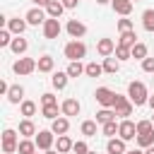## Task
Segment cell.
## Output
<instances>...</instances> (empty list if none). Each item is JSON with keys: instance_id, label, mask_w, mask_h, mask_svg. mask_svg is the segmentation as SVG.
<instances>
[{"instance_id": "cell-1", "label": "cell", "mask_w": 154, "mask_h": 154, "mask_svg": "<svg viewBox=\"0 0 154 154\" xmlns=\"http://www.w3.org/2000/svg\"><path fill=\"white\" fill-rule=\"evenodd\" d=\"M128 99L135 103V106H142L149 101V94H147V87L142 82H130L128 84Z\"/></svg>"}, {"instance_id": "cell-2", "label": "cell", "mask_w": 154, "mask_h": 154, "mask_svg": "<svg viewBox=\"0 0 154 154\" xmlns=\"http://www.w3.org/2000/svg\"><path fill=\"white\" fill-rule=\"evenodd\" d=\"M87 55V46L82 43V41H70L67 46H65V58L70 60V63H77V60H82Z\"/></svg>"}, {"instance_id": "cell-3", "label": "cell", "mask_w": 154, "mask_h": 154, "mask_svg": "<svg viewBox=\"0 0 154 154\" xmlns=\"http://www.w3.org/2000/svg\"><path fill=\"white\" fill-rule=\"evenodd\" d=\"M12 70H14V75H31L34 70H38V60H34V58H19V60H14Z\"/></svg>"}, {"instance_id": "cell-4", "label": "cell", "mask_w": 154, "mask_h": 154, "mask_svg": "<svg viewBox=\"0 0 154 154\" xmlns=\"http://www.w3.org/2000/svg\"><path fill=\"white\" fill-rule=\"evenodd\" d=\"M94 96H96V101L103 106V108H113V103H116V91H111L108 87H99L96 91H94Z\"/></svg>"}, {"instance_id": "cell-5", "label": "cell", "mask_w": 154, "mask_h": 154, "mask_svg": "<svg viewBox=\"0 0 154 154\" xmlns=\"http://www.w3.org/2000/svg\"><path fill=\"white\" fill-rule=\"evenodd\" d=\"M132 106H135V103H132L128 96H120V94H118V96H116V103H113V111H116V116H120V118L125 120V118L132 113Z\"/></svg>"}, {"instance_id": "cell-6", "label": "cell", "mask_w": 154, "mask_h": 154, "mask_svg": "<svg viewBox=\"0 0 154 154\" xmlns=\"http://www.w3.org/2000/svg\"><path fill=\"white\" fill-rule=\"evenodd\" d=\"M118 137L125 140V142H128V140H135V137H137V123H132V120H128V118L120 120V123H118Z\"/></svg>"}, {"instance_id": "cell-7", "label": "cell", "mask_w": 154, "mask_h": 154, "mask_svg": "<svg viewBox=\"0 0 154 154\" xmlns=\"http://www.w3.org/2000/svg\"><path fill=\"white\" fill-rule=\"evenodd\" d=\"M53 140H55V132L53 130H38L36 132V147L41 149V152H48L51 147H53Z\"/></svg>"}, {"instance_id": "cell-8", "label": "cell", "mask_w": 154, "mask_h": 154, "mask_svg": "<svg viewBox=\"0 0 154 154\" xmlns=\"http://www.w3.org/2000/svg\"><path fill=\"white\" fill-rule=\"evenodd\" d=\"M17 147H19V144H17V132L7 128V130L2 132V152H5V154H12V152H17Z\"/></svg>"}, {"instance_id": "cell-9", "label": "cell", "mask_w": 154, "mask_h": 154, "mask_svg": "<svg viewBox=\"0 0 154 154\" xmlns=\"http://www.w3.org/2000/svg\"><path fill=\"white\" fill-rule=\"evenodd\" d=\"M43 36L46 38H58L60 36V22L53 19V17H48L46 24H43Z\"/></svg>"}, {"instance_id": "cell-10", "label": "cell", "mask_w": 154, "mask_h": 154, "mask_svg": "<svg viewBox=\"0 0 154 154\" xmlns=\"http://www.w3.org/2000/svg\"><path fill=\"white\" fill-rule=\"evenodd\" d=\"M65 29H67V34H70V36H72L75 41H77V38H82V36L87 34V26H84V24H82L79 19H70Z\"/></svg>"}, {"instance_id": "cell-11", "label": "cell", "mask_w": 154, "mask_h": 154, "mask_svg": "<svg viewBox=\"0 0 154 154\" xmlns=\"http://www.w3.org/2000/svg\"><path fill=\"white\" fill-rule=\"evenodd\" d=\"M24 19H26V24H34V26H36V24H46V12H43L41 7H31Z\"/></svg>"}, {"instance_id": "cell-12", "label": "cell", "mask_w": 154, "mask_h": 154, "mask_svg": "<svg viewBox=\"0 0 154 154\" xmlns=\"http://www.w3.org/2000/svg\"><path fill=\"white\" fill-rule=\"evenodd\" d=\"M60 111H63L65 116H79L82 106H79V101H77V99H65V101H63V106H60Z\"/></svg>"}, {"instance_id": "cell-13", "label": "cell", "mask_w": 154, "mask_h": 154, "mask_svg": "<svg viewBox=\"0 0 154 154\" xmlns=\"http://www.w3.org/2000/svg\"><path fill=\"white\" fill-rule=\"evenodd\" d=\"M113 5V12H118L120 17H128L132 12V0H111Z\"/></svg>"}, {"instance_id": "cell-14", "label": "cell", "mask_w": 154, "mask_h": 154, "mask_svg": "<svg viewBox=\"0 0 154 154\" xmlns=\"http://www.w3.org/2000/svg\"><path fill=\"white\" fill-rule=\"evenodd\" d=\"M96 51H99V55H103V58H111V53L116 51V43H113L111 38H99V43H96Z\"/></svg>"}, {"instance_id": "cell-15", "label": "cell", "mask_w": 154, "mask_h": 154, "mask_svg": "<svg viewBox=\"0 0 154 154\" xmlns=\"http://www.w3.org/2000/svg\"><path fill=\"white\" fill-rule=\"evenodd\" d=\"M106 149H108V154H125L128 152L125 149V140H120V137H111L108 144H106Z\"/></svg>"}, {"instance_id": "cell-16", "label": "cell", "mask_w": 154, "mask_h": 154, "mask_svg": "<svg viewBox=\"0 0 154 154\" xmlns=\"http://www.w3.org/2000/svg\"><path fill=\"white\" fill-rule=\"evenodd\" d=\"M51 130H53V132H55V135H58V137H60V135H65V132H67V130H70V120H67V118H63V116H60V118H55V120H53V123H51Z\"/></svg>"}, {"instance_id": "cell-17", "label": "cell", "mask_w": 154, "mask_h": 154, "mask_svg": "<svg viewBox=\"0 0 154 154\" xmlns=\"http://www.w3.org/2000/svg\"><path fill=\"white\" fill-rule=\"evenodd\" d=\"M63 10H65V5H63L60 0H51V2L46 5V12H48V17H53V19H58V17L63 14Z\"/></svg>"}, {"instance_id": "cell-18", "label": "cell", "mask_w": 154, "mask_h": 154, "mask_svg": "<svg viewBox=\"0 0 154 154\" xmlns=\"http://www.w3.org/2000/svg\"><path fill=\"white\" fill-rule=\"evenodd\" d=\"M7 29H10L12 34L22 36V34H24V29H26V19H19V17H14V19H10V22H7Z\"/></svg>"}, {"instance_id": "cell-19", "label": "cell", "mask_w": 154, "mask_h": 154, "mask_svg": "<svg viewBox=\"0 0 154 154\" xmlns=\"http://www.w3.org/2000/svg\"><path fill=\"white\" fill-rule=\"evenodd\" d=\"M135 43H137V34H135V29H132V31H123L120 38H118V46H125V48H132Z\"/></svg>"}, {"instance_id": "cell-20", "label": "cell", "mask_w": 154, "mask_h": 154, "mask_svg": "<svg viewBox=\"0 0 154 154\" xmlns=\"http://www.w3.org/2000/svg\"><path fill=\"white\" fill-rule=\"evenodd\" d=\"M22 99H24V87L12 84V87H10V91H7V101H10V103H19Z\"/></svg>"}, {"instance_id": "cell-21", "label": "cell", "mask_w": 154, "mask_h": 154, "mask_svg": "<svg viewBox=\"0 0 154 154\" xmlns=\"http://www.w3.org/2000/svg\"><path fill=\"white\" fill-rule=\"evenodd\" d=\"M19 135H22L24 140H29L31 135H36V125H34L29 118H24V120L19 123Z\"/></svg>"}, {"instance_id": "cell-22", "label": "cell", "mask_w": 154, "mask_h": 154, "mask_svg": "<svg viewBox=\"0 0 154 154\" xmlns=\"http://www.w3.org/2000/svg\"><path fill=\"white\" fill-rule=\"evenodd\" d=\"M10 48H12V53H17V55H22V53H26V48H29V43H26V38H22V36H17V38H12V43H10Z\"/></svg>"}, {"instance_id": "cell-23", "label": "cell", "mask_w": 154, "mask_h": 154, "mask_svg": "<svg viewBox=\"0 0 154 154\" xmlns=\"http://www.w3.org/2000/svg\"><path fill=\"white\" fill-rule=\"evenodd\" d=\"M67 79H70L67 72H53V77H51V82H53L55 89H65L67 87Z\"/></svg>"}, {"instance_id": "cell-24", "label": "cell", "mask_w": 154, "mask_h": 154, "mask_svg": "<svg viewBox=\"0 0 154 154\" xmlns=\"http://www.w3.org/2000/svg\"><path fill=\"white\" fill-rule=\"evenodd\" d=\"M111 120H116V111H111V108H101V111L96 113V123L106 125V123H111Z\"/></svg>"}, {"instance_id": "cell-25", "label": "cell", "mask_w": 154, "mask_h": 154, "mask_svg": "<svg viewBox=\"0 0 154 154\" xmlns=\"http://www.w3.org/2000/svg\"><path fill=\"white\" fill-rule=\"evenodd\" d=\"M53 67H55V60L51 55H41L38 58V72H51Z\"/></svg>"}, {"instance_id": "cell-26", "label": "cell", "mask_w": 154, "mask_h": 154, "mask_svg": "<svg viewBox=\"0 0 154 154\" xmlns=\"http://www.w3.org/2000/svg\"><path fill=\"white\" fill-rule=\"evenodd\" d=\"M118 70H120V60H118V58H103V72L116 75Z\"/></svg>"}, {"instance_id": "cell-27", "label": "cell", "mask_w": 154, "mask_h": 154, "mask_svg": "<svg viewBox=\"0 0 154 154\" xmlns=\"http://www.w3.org/2000/svg\"><path fill=\"white\" fill-rule=\"evenodd\" d=\"M72 147H75V142H72V140H70L67 135H60V137H58V152H60V154L70 152Z\"/></svg>"}, {"instance_id": "cell-28", "label": "cell", "mask_w": 154, "mask_h": 154, "mask_svg": "<svg viewBox=\"0 0 154 154\" xmlns=\"http://www.w3.org/2000/svg\"><path fill=\"white\" fill-rule=\"evenodd\" d=\"M38 147H36V142H31V140H22L19 142V147H17V152L19 154H34Z\"/></svg>"}, {"instance_id": "cell-29", "label": "cell", "mask_w": 154, "mask_h": 154, "mask_svg": "<svg viewBox=\"0 0 154 154\" xmlns=\"http://www.w3.org/2000/svg\"><path fill=\"white\" fill-rule=\"evenodd\" d=\"M137 144L144 147V149L154 147V130H152V132H144V135H137Z\"/></svg>"}, {"instance_id": "cell-30", "label": "cell", "mask_w": 154, "mask_h": 154, "mask_svg": "<svg viewBox=\"0 0 154 154\" xmlns=\"http://www.w3.org/2000/svg\"><path fill=\"white\" fill-rule=\"evenodd\" d=\"M142 26L147 31H154V10H144L142 12Z\"/></svg>"}, {"instance_id": "cell-31", "label": "cell", "mask_w": 154, "mask_h": 154, "mask_svg": "<svg viewBox=\"0 0 154 154\" xmlns=\"http://www.w3.org/2000/svg\"><path fill=\"white\" fill-rule=\"evenodd\" d=\"M130 51H132V58H137V60H144V58H147V46H144V43H140V41H137Z\"/></svg>"}, {"instance_id": "cell-32", "label": "cell", "mask_w": 154, "mask_h": 154, "mask_svg": "<svg viewBox=\"0 0 154 154\" xmlns=\"http://www.w3.org/2000/svg\"><path fill=\"white\" fill-rule=\"evenodd\" d=\"M84 67H87V65H82V63H79V60H77V63H70V65H67V70H65V72H67V75H70V77H79V75H82V72H84Z\"/></svg>"}, {"instance_id": "cell-33", "label": "cell", "mask_w": 154, "mask_h": 154, "mask_svg": "<svg viewBox=\"0 0 154 154\" xmlns=\"http://www.w3.org/2000/svg\"><path fill=\"white\" fill-rule=\"evenodd\" d=\"M82 135L84 137H94L96 135V120H84L82 123Z\"/></svg>"}, {"instance_id": "cell-34", "label": "cell", "mask_w": 154, "mask_h": 154, "mask_svg": "<svg viewBox=\"0 0 154 154\" xmlns=\"http://www.w3.org/2000/svg\"><path fill=\"white\" fill-rule=\"evenodd\" d=\"M84 72H87L89 77H99V75L103 72V65H99V63H89V65L84 67Z\"/></svg>"}, {"instance_id": "cell-35", "label": "cell", "mask_w": 154, "mask_h": 154, "mask_svg": "<svg viewBox=\"0 0 154 154\" xmlns=\"http://www.w3.org/2000/svg\"><path fill=\"white\" fill-rule=\"evenodd\" d=\"M34 113H36V103H34V101H22V116L31 118Z\"/></svg>"}, {"instance_id": "cell-36", "label": "cell", "mask_w": 154, "mask_h": 154, "mask_svg": "<svg viewBox=\"0 0 154 154\" xmlns=\"http://www.w3.org/2000/svg\"><path fill=\"white\" fill-rule=\"evenodd\" d=\"M101 130H103V135H108V137H116V135H118V123H116V120H111V123L101 125Z\"/></svg>"}, {"instance_id": "cell-37", "label": "cell", "mask_w": 154, "mask_h": 154, "mask_svg": "<svg viewBox=\"0 0 154 154\" xmlns=\"http://www.w3.org/2000/svg\"><path fill=\"white\" fill-rule=\"evenodd\" d=\"M116 58L118 60H128V58H132V51L125 48V46H116Z\"/></svg>"}, {"instance_id": "cell-38", "label": "cell", "mask_w": 154, "mask_h": 154, "mask_svg": "<svg viewBox=\"0 0 154 154\" xmlns=\"http://www.w3.org/2000/svg\"><path fill=\"white\" fill-rule=\"evenodd\" d=\"M154 130V123L152 120H140L137 123V135H144V132H152Z\"/></svg>"}, {"instance_id": "cell-39", "label": "cell", "mask_w": 154, "mask_h": 154, "mask_svg": "<svg viewBox=\"0 0 154 154\" xmlns=\"http://www.w3.org/2000/svg\"><path fill=\"white\" fill-rule=\"evenodd\" d=\"M43 118H48V120L60 118V116H58V106H43Z\"/></svg>"}, {"instance_id": "cell-40", "label": "cell", "mask_w": 154, "mask_h": 154, "mask_svg": "<svg viewBox=\"0 0 154 154\" xmlns=\"http://www.w3.org/2000/svg\"><path fill=\"white\" fill-rule=\"evenodd\" d=\"M118 31H120V34H123V31H132V19H128V17L118 19Z\"/></svg>"}, {"instance_id": "cell-41", "label": "cell", "mask_w": 154, "mask_h": 154, "mask_svg": "<svg viewBox=\"0 0 154 154\" xmlns=\"http://www.w3.org/2000/svg\"><path fill=\"white\" fill-rule=\"evenodd\" d=\"M41 106H58V99H55L53 94H48V91H46V94L41 96Z\"/></svg>"}, {"instance_id": "cell-42", "label": "cell", "mask_w": 154, "mask_h": 154, "mask_svg": "<svg viewBox=\"0 0 154 154\" xmlns=\"http://www.w3.org/2000/svg\"><path fill=\"white\" fill-rule=\"evenodd\" d=\"M10 29H0V46H10L12 43V38H10Z\"/></svg>"}, {"instance_id": "cell-43", "label": "cell", "mask_w": 154, "mask_h": 154, "mask_svg": "<svg viewBox=\"0 0 154 154\" xmlns=\"http://www.w3.org/2000/svg\"><path fill=\"white\" fill-rule=\"evenodd\" d=\"M72 152H75V154H87V152H89V147H87V142H82V140H79V142H75Z\"/></svg>"}, {"instance_id": "cell-44", "label": "cell", "mask_w": 154, "mask_h": 154, "mask_svg": "<svg viewBox=\"0 0 154 154\" xmlns=\"http://www.w3.org/2000/svg\"><path fill=\"white\" fill-rule=\"evenodd\" d=\"M142 70L144 72H154V58H144L142 60Z\"/></svg>"}, {"instance_id": "cell-45", "label": "cell", "mask_w": 154, "mask_h": 154, "mask_svg": "<svg viewBox=\"0 0 154 154\" xmlns=\"http://www.w3.org/2000/svg\"><path fill=\"white\" fill-rule=\"evenodd\" d=\"M63 5H65V10H72V7H77V2L79 0H60Z\"/></svg>"}, {"instance_id": "cell-46", "label": "cell", "mask_w": 154, "mask_h": 154, "mask_svg": "<svg viewBox=\"0 0 154 154\" xmlns=\"http://www.w3.org/2000/svg\"><path fill=\"white\" fill-rule=\"evenodd\" d=\"M31 2H36V5H38V7H41V5H43V7H46V5H48V2H51V0H31Z\"/></svg>"}, {"instance_id": "cell-47", "label": "cell", "mask_w": 154, "mask_h": 154, "mask_svg": "<svg viewBox=\"0 0 154 154\" xmlns=\"http://www.w3.org/2000/svg\"><path fill=\"white\" fill-rule=\"evenodd\" d=\"M125 154H144L142 149H130V152H125Z\"/></svg>"}, {"instance_id": "cell-48", "label": "cell", "mask_w": 154, "mask_h": 154, "mask_svg": "<svg viewBox=\"0 0 154 154\" xmlns=\"http://www.w3.org/2000/svg\"><path fill=\"white\" fill-rule=\"evenodd\" d=\"M147 103H149V108L154 111V96H149V101H147Z\"/></svg>"}, {"instance_id": "cell-49", "label": "cell", "mask_w": 154, "mask_h": 154, "mask_svg": "<svg viewBox=\"0 0 154 154\" xmlns=\"http://www.w3.org/2000/svg\"><path fill=\"white\" fill-rule=\"evenodd\" d=\"M144 154H154V147H149V149H147V152H144Z\"/></svg>"}, {"instance_id": "cell-50", "label": "cell", "mask_w": 154, "mask_h": 154, "mask_svg": "<svg viewBox=\"0 0 154 154\" xmlns=\"http://www.w3.org/2000/svg\"><path fill=\"white\" fill-rule=\"evenodd\" d=\"M43 154H60V152H53V149H48V152H43Z\"/></svg>"}, {"instance_id": "cell-51", "label": "cell", "mask_w": 154, "mask_h": 154, "mask_svg": "<svg viewBox=\"0 0 154 154\" xmlns=\"http://www.w3.org/2000/svg\"><path fill=\"white\" fill-rule=\"evenodd\" d=\"M96 2H99V5H106V2H111V0H96Z\"/></svg>"}, {"instance_id": "cell-52", "label": "cell", "mask_w": 154, "mask_h": 154, "mask_svg": "<svg viewBox=\"0 0 154 154\" xmlns=\"http://www.w3.org/2000/svg\"><path fill=\"white\" fill-rule=\"evenodd\" d=\"M87 154H96V152H87Z\"/></svg>"}, {"instance_id": "cell-53", "label": "cell", "mask_w": 154, "mask_h": 154, "mask_svg": "<svg viewBox=\"0 0 154 154\" xmlns=\"http://www.w3.org/2000/svg\"><path fill=\"white\" fill-rule=\"evenodd\" d=\"M152 123H154V116H152Z\"/></svg>"}, {"instance_id": "cell-54", "label": "cell", "mask_w": 154, "mask_h": 154, "mask_svg": "<svg viewBox=\"0 0 154 154\" xmlns=\"http://www.w3.org/2000/svg\"><path fill=\"white\" fill-rule=\"evenodd\" d=\"M132 2H140V0H132Z\"/></svg>"}, {"instance_id": "cell-55", "label": "cell", "mask_w": 154, "mask_h": 154, "mask_svg": "<svg viewBox=\"0 0 154 154\" xmlns=\"http://www.w3.org/2000/svg\"><path fill=\"white\" fill-rule=\"evenodd\" d=\"M34 154H36V152H34Z\"/></svg>"}]
</instances>
